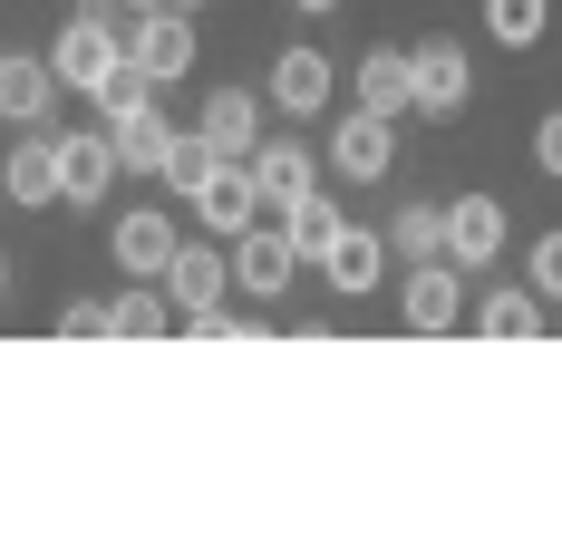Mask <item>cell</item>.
<instances>
[{"label":"cell","instance_id":"6da1fadb","mask_svg":"<svg viewBox=\"0 0 562 533\" xmlns=\"http://www.w3.org/2000/svg\"><path fill=\"white\" fill-rule=\"evenodd\" d=\"M49 68H58V88H78V98H98L126 68V30L108 20V0H78V20L49 39Z\"/></svg>","mask_w":562,"mask_h":533},{"label":"cell","instance_id":"7a4b0ae2","mask_svg":"<svg viewBox=\"0 0 562 533\" xmlns=\"http://www.w3.org/2000/svg\"><path fill=\"white\" fill-rule=\"evenodd\" d=\"M397 320H407L417 340H447V330H465V320H475V310H465V272H456V262H407Z\"/></svg>","mask_w":562,"mask_h":533},{"label":"cell","instance_id":"3957f363","mask_svg":"<svg viewBox=\"0 0 562 533\" xmlns=\"http://www.w3.org/2000/svg\"><path fill=\"white\" fill-rule=\"evenodd\" d=\"M126 59L146 68L156 88H175V78H194V20H184L175 0H156V10H136V20H126Z\"/></svg>","mask_w":562,"mask_h":533},{"label":"cell","instance_id":"277c9868","mask_svg":"<svg viewBox=\"0 0 562 533\" xmlns=\"http://www.w3.org/2000/svg\"><path fill=\"white\" fill-rule=\"evenodd\" d=\"M291 282H301V242L281 234V224L233 234V292H243V300H281Z\"/></svg>","mask_w":562,"mask_h":533},{"label":"cell","instance_id":"5b68a950","mask_svg":"<svg viewBox=\"0 0 562 533\" xmlns=\"http://www.w3.org/2000/svg\"><path fill=\"white\" fill-rule=\"evenodd\" d=\"M108 252H116V272H126V282H166V262L184 252V234H175L166 204H136V214H116Z\"/></svg>","mask_w":562,"mask_h":533},{"label":"cell","instance_id":"8992f818","mask_svg":"<svg viewBox=\"0 0 562 533\" xmlns=\"http://www.w3.org/2000/svg\"><path fill=\"white\" fill-rule=\"evenodd\" d=\"M330 166H339L349 184H389V166H397V117H379V107L339 117V126H330Z\"/></svg>","mask_w":562,"mask_h":533},{"label":"cell","instance_id":"52a82bcc","mask_svg":"<svg viewBox=\"0 0 562 533\" xmlns=\"http://www.w3.org/2000/svg\"><path fill=\"white\" fill-rule=\"evenodd\" d=\"M475 107V59L456 39H417V117H465Z\"/></svg>","mask_w":562,"mask_h":533},{"label":"cell","instance_id":"ba28073f","mask_svg":"<svg viewBox=\"0 0 562 533\" xmlns=\"http://www.w3.org/2000/svg\"><path fill=\"white\" fill-rule=\"evenodd\" d=\"M0 194L10 204H30V214H49V204H68V175H58V136H20L10 156H0Z\"/></svg>","mask_w":562,"mask_h":533},{"label":"cell","instance_id":"9c48e42d","mask_svg":"<svg viewBox=\"0 0 562 533\" xmlns=\"http://www.w3.org/2000/svg\"><path fill=\"white\" fill-rule=\"evenodd\" d=\"M166 292H175V310L194 320V310H224V292H233V242H184L166 262Z\"/></svg>","mask_w":562,"mask_h":533},{"label":"cell","instance_id":"30bf717a","mask_svg":"<svg viewBox=\"0 0 562 533\" xmlns=\"http://www.w3.org/2000/svg\"><path fill=\"white\" fill-rule=\"evenodd\" d=\"M495 252H505V204L495 194H456L447 204V262L456 272H485Z\"/></svg>","mask_w":562,"mask_h":533},{"label":"cell","instance_id":"8fae6325","mask_svg":"<svg viewBox=\"0 0 562 533\" xmlns=\"http://www.w3.org/2000/svg\"><path fill=\"white\" fill-rule=\"evenodd\" d=\"M262 88H272V107H281V117H321V107L339 98V68L321 59V49H281Z\"/></svg>","mask_w":562,"mask_h":533},{"label":"cell","instance_id":"7c38bea8","mask_svg":"<svg viewBox=\"0 0 562 533\" xmlns=\"http://www.w3.org/2000/svg\"><path fill=\"white\" fill-rule=\"evenodd\" d=\"M58 175H68V204H108L116 175H126V156H116V136H58Z\"/></svg>","mask_w":562,"mask_h":533},{"label":"cell","instance_id":"4fadbf2b","mask_svg":"<svg viewBox=\"0 0 562 533\" xmlns=\"http://www.w3.org/2000/svg\"><path fill=\"white\" fill-rule=\"evenodd\" d=\"M194 214H204V224H214V234L233 242V234H252V224H262L272 204H262V184H252V166L233 156V166H214V184L194 194Z\"/></svg>","mask_w":562,"mask_h":533},{"label":"cell","instance_id":"5bb4252c","mask_svg":"<svg viewBox=\"0 0 562 533\" xmlns=\"http://www.w3.org/2000/svg\"><path fill=\"white\" fill-rule=\"evenodd\" d=\"M349 88L379 117H417V49H369V59L349 68Z\"/></svg>","mask_w":562,"mask_h":533},{"label":"cell","instance_id":"9a60e30c","mask_svg":"<svg viewBox=\"0 0 562 533\" xmlns=\"http://www.w3.org/2000/svg\"><path fill=\"white\" fill-rule=\"evenodd\" d=\"M389 252H397L389 234H369V224H349V234H339L330 252H321V282H330L339 300H359V292H379V272H389Z\"/></svg>","mask_w":562,"mask_h":533},{"label":"cell","instance_id":"2e32d148","mask_svg":"<svg viewBox=\"0 0 562 533\" xmlns=\"http://www.w3.org/2000/svg\"><path fill=\"white\" fill-rule=\"evenodd\" d=\"M243 166H252V184H262V204H272V214H291V204L311 194V146H301V136H262Z\"/></svg>","mask_w":562,"mask_h":533},{"label":"cell","instance_id":"e0dca14e","mask_svg":"<svg viewBox=\"0 0 562 533\" xmlns=\"http://www.w3.org/2000/svg\"><path fill=\"white\" fill-rule=\"evenodd\" d=\"M49 107H58V68H49V59H20V49H10V59H0V117L40 126Z\"/></svg>","mask_w":562,"mask_h":533},{"label":"cell","instance_id":"ac0fdd59","mask_svg":"<svg viewBox=\"0 0 562 533\" xmlns=\"http://www.w3.org/2000/svg\"><path fill=\"white\" fill-rule=\"evenodd\" d=\"M194 126H204V136H214L224 156H252V146H262V98H252V88H214Z\"/></svg>","mask_w":562,"mask_h":533},{"label":"cell","instance_id":"d6986e66","mask_svg":"<svg viewBox=\"0 0 562 533\" xmlns=\"http://www.w3.org/2000/svg\"><path fill=\"white\" fill-rule=\"evenodd\" d=\"M214 166H233V156L204 136V126H175V146H166V166H156V184H166V194H204V184H214Z\"/></svg>","mask_w":562,"mask_h":533},{"label":"cell","instance_id":"ffe728a7","mask_svg":"<svg viewBox=\"0 0 562 533\" xmlns=\"http://www.w3.org/2000/svg\"><path fill=\"white\" fill-rule=\"evenodd\" d=\"M108 136H116V156H126V175H156L166 146H175L166 107H126V117H108Z\"/></svg>","mask_w":562,"mask_h":533},{"label":"cell","instance_id":"44dd1931","mask_svg":"<svg viewBox=\"0 0 562 533\" xmlns=\"http://www.w3.org/2000/svg\"><path fill=\"white\" fill-rule=\"evenodd\" d=\"M475 340H543V292H485L475 300Z\"/></svg>","mask_w":562,"mask_h":533},{"label":"cell","instance_id":"7402d4cb","mask_svg":"<svg viewBox=\"0 0 562 533\" xmlns=\"http://www.w3.org/2000/svg\"><path fill=\"white\" fill-rule=\"evenodd\" d=\"M166 330H184L175 292L166 282H126V300H116V340H166Z\"/></svg>","mask_w":562,"mask_h":533},{"label":"cell","instance_id":"603a6c76","mask_svg":"<svg viewBox=\"0 0 562 533\" xmlns=\"http://www.w3.org/2000/svg\"><path fill=\"white\" fill-rule=\"evenodd\" d=\"M281 234L301 242V262H321V252H330V242L349 234V214H339L330 194H321V184H311V194H301V204H291V214H281Z\"/></svg>","mask_w":562,"mask_h":533},{"label":"cell","instance_id":"cb8c5ba5","mask_svg":"<svg viewBox=\"0 0 562 533\" xmlns=\"http://www.w3.org/2000/svg\"><path fill=\"white\" fill-rule=\"evenodd\" d=\"M389 242H397V262H447V204H397Z\"/></svg>","mask_w":562,"mask_h":533},{"label":"cell","instance_id":"d4e9b609","mask_svg":"<svg viewBox=\"0 0 562 533\" xmlns=\"http://www.w3.org/2000/svg\"><path fill=\"white\" fill-rule=\"evenodd\" d=\"M543 20H553V0H485V30H495L505 49H533Z\"/></svg>","mask_w":562,"mask_h":533},{"label":"cell","instance_id":"484cf974","mask_svg":"<svg viewBox=\"0 0 562 533\" xmlns=\"http://www.w3.org/2000/svg\"><path fill=\"white\" fill-rule=\"evenodd\" d=\"M156 98H166V88H156L146 68L126 59V68H116V78H108V88H98V117H126V107H156Z\"/></svg>","mask_w":562,"mask_h":533},{"label":"cell","instance_id":"4316f807","mask_svg":"<svg viewBox=\"0 0 562 533\" xmlns=\"http://www.w3.org/2000/svg\"><path fill=\"white\" fill-rule=\"evenodd\" d=\"M49 330H58V340H116V300H88V292H78Z\"/></svg>","mask_w":562,"mask_h":533},{"label":"cell","instance_id":"83f0119b","mask_svg":"<svg viewBox=\"0 0 562 533\" xmlns=\"http://www.w3.org/2000/svg\"><path fill=\"white\" fill-rule=\"evenodd\" d=\"M524 282H533L543 300H562V224H553L543 242H533V262H524Z\"/></svg>","mask_w":562,"mask_h":533},{"label":"cell","instance_id":"f1b7e54d","mask_svg":"<svg viewBox=\"0 0 562 533\" xmlns=\"http://www.w3.org/2000/svg\"><path fill=\"white\" fill-rule=\"evenodd\" d=\"M533 166H543V175H562V107L533 126Z\"/></svg>","mask_w":562,"mask_h":533},{"label":"cell","instance_id":"f546056e","mask_svg":"<svg viewBox=\"0 0 562 533\" xmlns=\"http://www.w3.org/2000/svg\"><path fill=\"white\" fill-rule=\"evenodd\" d=\"M291 10H311V20H321V10H339V0H291Z\"/></svg>","mask_w":562,"mask_h":533},{"label":"cell","instance_id":"4dcf8cb0","mask_svg":"<svg viewBox=\"0 0 562 533\" xmlns=\"http://www.w3.org/2000/svg\"><path fill=\"white\" fill-rule=\"evenodd\" d=\"M0 300H10V252H0Z\"/></svg>","mask_w":562,"mask_h":533},{"label":"cell","instance_id":"1f68e13d","mask_svg":"<svg viewBox=\"0 0 562 533\" xmlns=\"http://www.w3.org/2000/svg\"><path fill=\"white\" fill-rule=\"evenodd\" d=\"M126 10H156V0H126Z\"/></svg>","mask_w":562,"mask_h":533},{"label":"cell","instance_id":"d6a6232c","mask_svg":"<svg viewBox=\"0 0 562 533\" xmlns=\"http://www.w3.org/2000/svg\"><path fill=\"white\" fill-rule=\"evenodd\" d=\"M175 10H204V0H175Z\"/></svg>","mask_w":562,"mask_h":533},{"label":"cell","instance_id":"836d02e7","mask_svg":"<svg viewBox=\"0 0 562 533\" xmlns=\"http://www.w3.org/2000/svg\"><path fill=\"white\" fill-rule=\"evenodd\" d=\"M0 59H10V49H0Z\"/></svg>","mask_w":562,"mask_h":533}]
</instances>
